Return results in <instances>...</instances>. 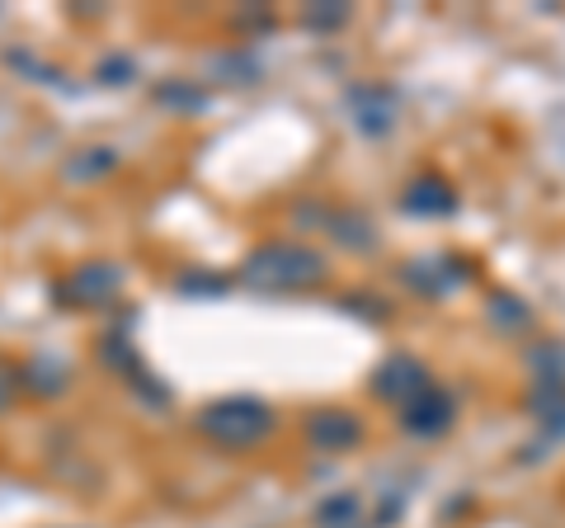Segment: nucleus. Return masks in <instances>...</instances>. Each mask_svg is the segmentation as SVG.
I'll use <instances>...</instances> for the list:
<instances>
[{
  "mask_svg": "<svg viewBox=\"0 0 565 528\" xmlns=\"http://www.w3.org/2000/svg\"><path fill=\"white\" fill-rule=\"evenodd\" d=\"M236 278L250 293H307L330 278V260L307 241H259Z\"/></svg>",
  "mask_w": 565,
  "mask_h": 528,
  "instance_id": "1",
  "label": "nucleus"
},
{
  "mask_svg": "<svg viewBox=\"0 0 565 528\" xmlns=\"http://www.w3.org/2000/svg\"><path fill=\"white\" fill-rule=\"evenodd\" d=\"M193 425H199V434L207 439V444H217L226 453H250L278 430V415H274L269 401L232 392V397L207 401V406L193 415Z\"/></svg>",
  "mask_w": 565,
  "mask_h": 528,
  "instance_id": "2",
  "label": "nucleus"
},
{
  "mask_svg": "<svg viewBox=\"0 0 565 528\" xmlns=\"http://www.w3.org/2000/svg\"><path fill=\"white\" fill-rule=\"evenodd\" d=\"M122 264L114 260H85L76 270H66L57 284H52V303L66 307V311H95V307H109L114 297L122 293Z\"/></svg>",
  "mask_w": 565,
  "mask_h": 528,
  "instance_id": "3",
  "label": "nucleus"
},
{
  "mask_svg": "<svg viewBox=\"0 0 565 528\" xmlns=\"http://www.w3.org/2000/svg\"><path fill=\"white\" fill-rule=\"evenodd\" d=\"M99 355H104V363H109L114 373H118L122 382H128L141 401H151V406H166V401H170V392L161 387V378H156L151 368L137 359V345H132L128 336H122V330H109V336L99 340Z\"/></svg>",
  "mask_w": 565,
  "mask_h": 528,
  "instance_id": "4",
  "label": "nucleus"
},
{
  "mask_svg": "<svg viewBox=\"0 0 565 528\" xmlns=\"http://www.w3.org/2000/svg\"><path fill=\"white\" fill-rule=\"evenodd\" d=\"M434 387V378H429V368H424L415 355H392L386 359L377 373H373V392L382 397V401H396V406L405 411L415 397H424Z\"/></svg>",
  "mask_w": 565,
  "mask_h": 528,
  "instance_id": "5",
  "label": "nucleus"
},
{
  "mask_svg": "<svg viewBox=\"0 0 565 528\" xmlns=\"http://www.w3.org/2000/svg\"><path fill=\"white\" fill-rule=\"evenodd\" d=\"M401 425L419 434V439H434V434H444L452 425V397L444 392V387H429L424 397H415L411 406L401 411Z\"/></svg>",
  "mask_w": 565,
  "mask_h": 528,
  "instance_id": "6",
  "label": "nucleus"
},
{
  "mask_svg": "<svg viewBox=\"0 0 565 528\" xmlns=\"http://www.w3.org/2000/svg\"><path fill=\"white\" fill-rule=\"evenodd\" d=\"M349 109H353V123L363 133H386L396 123V95L386 85H353L349 91Z\"/></svg>",
  "mask_w": 565,
  "mask_h": 528,
  "instance_id": "7",
  "label": "nucleus"
},
{
  "mask_svg": "<svg viewBox=\"0 0 565 528\" xmlns=\"http://www.w3.org/2000/svg\"><path fill=\"white\" fill-rule=\"evenodd\" d=\"M307 439L316 448L340 453V448L359 444L363 425H359V415H349V411H316V415H307Z\"/></svg>",
  "mask_w": 565,
  "mask_h": 528,
  "instance_id": "8",
  "label": "nucleus"
},
{
  "mask_svg": "<svg viewBox=\"0 0 565 528\" xmlns=\"http://www.w3.org/2000/svg\"><path fill=\"white\" fill-rule=\"evenodd\" d=\"M20 373H24V392H29V397H43V401L62 397L66 382H71V368L57 363L52 355H33L29 363H20Z\"/></svg>",
  "mask_w": 565,
  "mask_h": 528,
  "instance_id": "9",
  "label": "nucleus"
},
{
  "mask_svg": "<svg viewBox=\"0 0 565 528\" xmlns=\"http://www.w3.org/2000/svg\"><path fill=\"white\" fill-rule=\"evenodd\" d=\"M326 218V232L340 241V245H349V251H377V232H373V222L367 218H359V213H321Z\"/></svg>",
  "mask_w": 565,
  "mask_h": 528,
  "instance_id": "10",
  "label": "nucleus"
},
{
  "mask_svg": "<svg viewBox=\"0 0 565 528\" xmlns=\"http://www.w3.org/2000/svg\"><path fill=\"white\" fill-rule=\"evenodd\" d=\"M316 528H367V515H363V500L353 490H340L316 505Z\"/></svg>",
  "mask_w": 565,
  "mask_h": 528,
  "instance_id": "11",
  "label": "nucleus"
},
{
  "mask_svg": "<svg viewBox=\"0 0 565 528\" xmlns=\"http://www.w3.org/2000/svg\"><path fill=\"white\" fill-rule=\"evenodd\" d=\"M156 104H166L174 114H199V109H207V91L193 81H161L156 85Z\"/></svg>",
  "mask_w": 565,
  "mask_h": 528,
  "instance_id": "12",
  "label": "nucleus"
},
{
  "mask_svg": "<svg viewBox=\"0 0 565 528\" xmlns=\"http://www.w3.org/2000/svg\"><path fill=\"white\" fill-rule=\"evenodd\" d=\"M114 166H118L114 147H85V151L71 156L62 170H66V180H99V175H109Z\"/></svg>",
  "mask_w": 565,
  "mask_h": 528,
  "instance_id": "13",
  "label": "nucleus"
},
{
  "mask_svg": "<svg viewBox=\"0 0 565 528\" xmlns=\"http://www.w3.org/2000/svg\"><path fill=\"white\" fill-rule=\"evenodd\" d=\"M405 208H411V213H448L452 193L438 180H415L411 189H405Z\"/></svg>",
  "mask_w": 565,
  "mask_h": 528,
  "instance_id": "14",
  "label": "nucleus"
},
{
  "mask_svg": "<svg viewBox=\"0 0 565 528\" xmlns=\"http://www.w3.org/2000/svg\"><path fill=\"white\" fill-rule=\"evenodd\" d=\"M174 288H180L184 297H222L226 288H232V278H226V274H207V270H184L180 278H174Z\"/></svg>",
  "mask_w": 565,
  "mask_h": 528,
  "instance_id": "15",
  "label": "nucleus"
},
{
  "mask_svg": "<svg viewBox=\"0 0 565 528\" xmlns=\"http://www.w3.org/2000/svg\"><path fill=\"white\" fill-rule=\"evenodd\" d=\"M132 76H137V62L122 57V52H114V57H104V62L95 66V81H99V85H114V91H118V85H128Z\"/></svg>",
  "mask_w": 565,
  "mask_h": 528,
  "instance_id": "16",
  "label": "nucleus"
},
{
  "mask_svg": "<svg viewBox=\"0 0 565 528\" xmlns=\"http://www.w3.org/2000/svg\"><path fill=\"white\" fill-rule=\"evenodd\" d=\"M24 392V373H20V363H10V359H0V415H6L14 401H20Z\"/></svg>",
  "mask_w": 565,
  "mask_h": 528,
  "instance_id": "17",
  "label": "nucleus"
},
{
  "mask_svg": "<svg viewBox=\"0 0 565 528\" xmlns=\"http://www.w3.org/2000/svg\"><path fill=\"white\" fill-rule=\"evenodd\" d=\"M344 20H349L344 6H334V10H307V29H321V33L326 29H340Z\"/></svg>",
  "mask_w": 565,
  "mask_h": 528,
  "instance_id": "18",
  "label": "nucleus"
}]
</instances>
